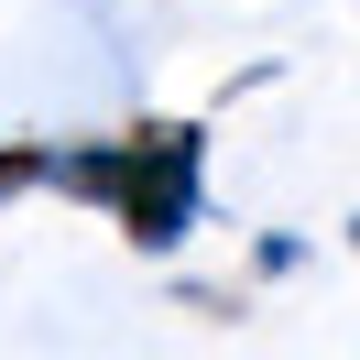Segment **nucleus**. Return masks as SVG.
Listing matches in <instances>:
<instances>
[{
  "label": "nucleus",
  "mask_w": 360,
  "mask_h": 360,
  "mask_svg": "<svg viewBox=\"0 0 360 360\" xmlns=\"http://www.w3.org/2000/svg\"><path fill=\"white\" fill-rule=\"evenodd\" d=\"M120 142H131V175H120V197H110L120 240L131 251H175L186 229H197V207H207V186H197L207 131L197 120H142V131H120Z\"/></svg>",
  "instance_id": "obj_1"
},
{
  "label": "nucleus",
  "mask_w": 360,
  "mask_h": 360,
  "mask_svg": "<svg viewBox=\"0 0 360 360\" xmlns=\"http://www.w3.org/2000/svg\"><path fill=\"white\" fill-rule=\"evenodd\" d=\"M44 186V142H0V207Z\"/></svg>",
  "instance_id": "obj_2"
},
{
  "label": "nucleus",
  "mask_w": 360,
  "mask_h": 360,
  "mask_svg": "<svg viewBox=\"0 0 360 360\" xmlns=\"http://www.w3.org/2000/svg\"><path fill=\"white\" fill-rule=\"evenodd\" d=\"M349 251H360V219H349Z\"/></svg>",
  "instance_id": "obj_3"
}]
</instances>
